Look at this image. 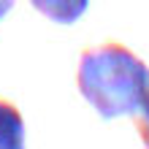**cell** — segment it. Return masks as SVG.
Listing matches in <instances>:
<instances>
[{
	"label": "cell",
	"mask_w": 149,
	"mask_h": 149,
	"mask_svg": "<svg viewBox=\"0 0 149 149\" xmlns=\"http://www.w3.org/2000/svg\"><path fill=\"white\" fill-rule=\"evenodd\" d=\"M149 68L127 46L106 41L100 46L84 49L79 57L76 87L81 98L103 119L133 117L146 90Z\"/></svg>",
	"instance_id": "6da1fadb"
},
{
	"label": "cell",
	"mask_w": 149,
	"mask_h": 149,
	"mask_svg": "<svg viewBox=\"0 0 149 149\" xmlns=\"http://www.w3.org/2000/svg\"><path fill=\"white\" fill-rule=\"evenodd\" d=\"M133 119H136V130H138V136H141V141L149 146V79H146L144 98H141V103H138Z\"/></svg>",
	"instance_id": "277c9868"
},
{
	"label": "cell",
	"mask_w": 149,
	"mask_h": 149,
	"mask_svg": "<svg viewBox=\"0 0 149 149\" xmlns=\"http://www.w3.org/2000/svg\"><path fill=\"white\" fill-rule=\"evenodd\" d=\"M11 6H14V0H0V19L11 11Z\"/></svg>",
	"instance_id": "5b68a950"
},
{
	"label": "cell",
	"mask_w": 149,
	"mask_h": 149,
	"mask_svg": "<svg viewBox=\"0 0 149 149\" xmlns=\"http://www.w3.org/2000/svg\"><path fill=\"white\" fill-rule=\"evenodd\" d=\"M24 144V119L11 100L0 98V149H19Z\"/></svg>",
	"instance_id": "3957f363"
},
{
	"label": "cell",
	"mask_w": 149,
	"mask_h": 149,
	"mask_svg": "<svg viewBox=\"0 0 149 149\" xmlns=\"http://www.w3.org/2000/svg\"><path fill=\"white\" fill-rule=\"evenodd\" d=\"M30 6L38 14H43L49 22L57 24H73L87 11L90 0H30Z\"/></svg>",
	"instance_id": "7a4b0ae2"
}]
</instances>
